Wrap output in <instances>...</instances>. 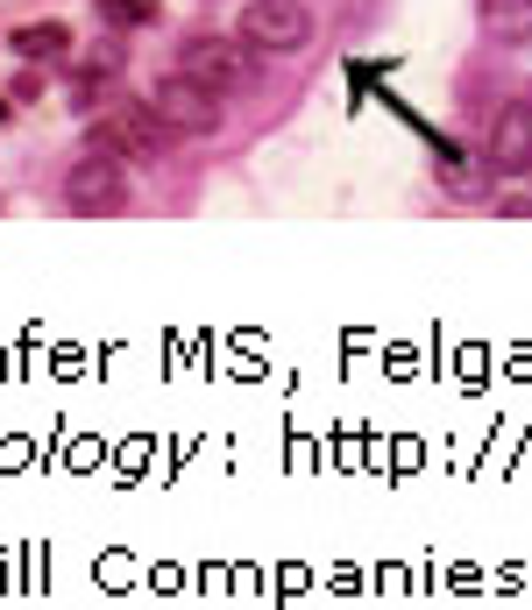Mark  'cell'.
Masks as SVG:
<instances>
[{"label": "cell", "mask_w": 532, "mask_h": 610, "mask_svg": "<svg viewBox=\"0 0 532 610\" xmlns=\"http://www.w3.org/2000/svg\"><path fill=\"white\" fill-rule=\"evenodd\" d=\"M107 14V29H149L157 22V0H92Z\"/></svg>", "instance_id": "9"}, {"label": "cell", "mask_w": 532, "mask_h": 610, "mask_svg": "<svg viewBox=\"0 0 532 610\" xmlns=\"http://www.w3.org/2000/svg\"><path fill=\"white\" fill-rule=\"evenodd\" d=\"M149 107H157V114H164V128H178V136H214V128H220V92L193 86L185 71L149 92Z\"/></svg>", "instance_id": "4"}, {"label": "cell", "mask_w": 532, "mask_h": 610, "mask_svg": "<svg viewBox=\"0 0 532 610\" xmlns=\"http://www.w3.org/2000/svg\"><path fill=\"white\" fill-rule=\"evenodd\" d=\"M235 36L249 50H306L313 43V14H306V0H249L242 8V22H235Z\"/></svg>", "instance_id": "3"}, {"label": "cell", "mask_w": 532, "mask_h": 610, "mask_svg": "<svg viewBox=\"0 0 532 610\" xmlns=\"http://www.w3.org/2000/svg\"><path fill=\"white\" fill-rule=\"evenodd\" d=\"M71 50V29L65 22H29L14 29V57H65Z\"/></svg>", "instance_id": "8"}, {"label": "cell", "mask_w": 532, "mask_h": 610, "mask_svg": "<svg viewBox=\"0 0 532 610\" xmlns=\"http://www.w3.org/2000/svg\"><path fill=\"white\" fill-rule=\"evenodd\" d=\"M490 170L497 178H519V170H532V107L525 100H511L497 121H490Z\"/></svg>", "instance_id": "5"}, {"label": "cell", "mask_w": 532, "mask_h": 610, "mask_svg": "<svg viewBox=\"0 0 532 610\" xmlns=\"http://www.w3.org/2000/svg\"><path fill=\"white\" fill-rule=\"evenodd\" d=\"M476 22L490 43H532V0H476Z\"/></svg>", "instance_id": "7"}, {"label": "cell", "mask_w": 532, "mask_h": 610, "mask_svg": "<svg viewBox=\"0 0 532 610\" xmlns=\"http://www.w3.org/2000/svg\"><path fill=\"white\" fill-rule=\"evenodd\" d=\"M65 206L71 214H121L128 206V164L114 149H86L65 178Z\"/></svg>", "instance_id": "2"}, {"label": "cell", "mask_w": 532, "mask_h": 610, "mask_svg": "<svg viewBox=\"0 0 532 610\" xmlns=\"http://www.w3.org/2000/svg\"><path fill=\"white\" fill-rule=\"evenodd\" d=\"M164 114L157 107H114L100 128H92V149H114V157H121V149H136V157H149V149H157L164 136Z\"/></svg>", "instance_id": "6"}, {"label": "cell", "mask_w": 532, "mask_h": 610, "mask_svg": "<svg viewBox=\"0 0 532 610\" xmlns=\"http://www.w3.org/2000/svg\"><path fill=\"white\" fill-rule=\"evenodd\" d=\"M0 121H8V100H0Z\"/></svg>", "instance_id": "10"}, {"label": "cell", "mask_w": 532, "mask_h": 610, "mask_svg": "<svg viewBox=\"0 0 532 610\" xmlns=\"http://www.w3.org/2000/svg\"><path fill=\"white\" fill-rule=\"evenodd\" d=\"M178 71L193 86H206V92H242V86L256 79V57H249L242 36H185Z\"/></svg>", "instance_id": "1"}]
</instances>
